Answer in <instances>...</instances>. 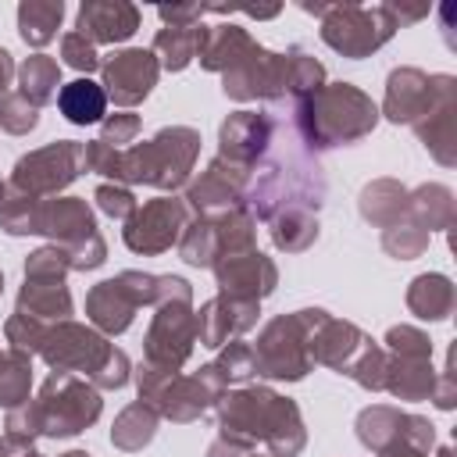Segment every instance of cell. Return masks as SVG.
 Instances as JSON below:
<instances>
[{
	"mask_svg": "<svg viewBox=\"0 0 457 457\" xmlns=\"http://www.w3.org/2000/svg\"><path fill=\"white\" fill-rule=\"evenodd\" d=\"M221 439L253 443L257 436L271 446L275 457H293L303 446V425L289 400L275 396L271 389H239L221 400Z\"/></svg>",
	"mask_w": 457,
	"mask_h": 457,
	"instance_id": "cell-1",
	"label": "cell"
},
{
	"mask_svg": "<svg viewBox=\"0 0 457 457\" xmlns=\"http://www.w3.org/2000/svg\"><path fill=\"white\" fill-rule=\"evenodd\" d=\"M296 121L314 146H336L364 136L375 125V104L350 82H336L328 89L307 93Z\"/></svg>",
	"mask_w": 457,
	"mask_h": 457,
	"instance_id": "cell-2",
	"label": "cell"
},
{
	"mask_svg": "<svg viewBox=\"0 0 457 457\" xmlns=\"http://www.w3.org/2000/svg\"><path fill=\"white\" fill-rule=\"evenodd\" d=\"M325 311H300L293 318H278L264 328L253 368L271 378H303L311 368V332Z\"/></svg>",
	"mask_w": 457,
	"mask_h": 457,
	"instance_id": "cell-3",
	"label": "cell"
},
{
	"mask_svg": "<svg viewBox=\"0 0 457 457\" xmlns=\"http://www.w3.org/2000/svg\"><path fill=\"white\" fill-rule=\"evenodd\" d=\"M393 29H396V14L389 7L332 4L321 14V39L346 57H368L393 36Z\"/></svg>",
	"mask_w": 457,
	"mask_h": 457,
	"instance_id": "cell-4",
	"label": "cell"
},
{
	"mask_svg": "<svg viewBox=\"0 0 457 457\" xmlns=\"http://www.w3.org/2000/svg\"><path fill=\"white\" fill-rule=\"evenodd\" d=\"M36 411L46 436H75L100 414V396L93 386L71 378L68 371H57L46 378Z\"/></svg>",
	"mask_w": 457,
	"mask_h": 457,
	"instance_id": "cell-5",
	"label": "cell"
},
{
	"mask_svg": "<svg viewBox=\"0 0 457 457\" xmlns=\"http://www.w3.org/2000/svg\"><path fill=\"white\" fill-rule=\"evenodd\" d=\"M82 168H86V146H79V143H54V146L36 150V154H29V157H21L14 164L11 189H18L25 196L54 193V189L68 186Z\"/></svg>",
	"mask_w": 457,
	"mask_h": 457,
	"instance_id": "cell-6",
	"label": "cell"
},
{
	"mask_svg": "<svg viewBox=\"0 0 457 457\" xmlns=\"http://www.w3.org/2000/svg\"><path fill=\"white\" fill-rule=\"evenodd\" d=\"M157 300V275H139V271H125L111 282H100L89 293V318L104 328V332H121L132 321V311L139 303Z\"/></svg>",
	"mask_w": 457,
	"mask_h": 457,
	"instance_id": "cell-7",
	"label": "cell"
},
{
	"mask_svg": "<svg viewBox=\"0 0 457 457\" xmlns=\"http://www.w3.org/2000/svg\"><path fill=\"white\" fill-rule=\"evenodd\" d=\"M39 350H43L46 364L57 371H93L96 375L104 368V361L111 357V346L82 325H61L54 332H46Z\"/></svg>",
	"mask_w": 457,
	"mask_h": 457,
	"instance_id": "cell-8",
	"label": "cell"
},
{
	"mask_svg": "<svg viewBox=\"0 0 457 457\" xmlns=\"http://www.w3.org/2000/svg\"><path fill=\"white\" fill-rule=\"evenodd\" d=\"M104 86L114 104H139L157 82V57L150 50H121L111 54L104 64Z\"/></svg>",
	"mask_w": 457,
	"mask_h": 457,
	"instance_id": "cell-9",
	"label": "cell"
},
{
	"mask_svg": "<svg viewBox=\"0 0 457 457\" xmlns=\"http://www.w3.org/2000/svg\"><path fill=\"white\" fill-rule=\"evenodd\" d=\"M186 221V207L179 200H154L143 211H132V221L125 228V243L136 253H157L168 250L179 239V228Z\"/></svg>",
	"mask_w": 457,
	"mask_h": 457,
	"instance_id": "cell-10",
	"label": "cell"
},
{
	"mask_svg": "<svg viewBox=\"0 0 457 457\" xmlns=\"http://www.w3.org/2000/svg\"><path fill=\"white\" fill-rule=\"evenodd\" d=\"M218 286L225 289V296L236 300H261L275 289V268L268 257L246 250L239 253H225V261L218 264Z\"/></svg>",
	"mask_w": 457,
	"mask_h": 457,
	"instance_id": "cell-11",
	"label": "cell"
},
{
	"mask_svg": "<svg viewBox=\"0 0 457 457\" xmlns=\"http://www.w3.org/2000/svg\"><path fill=\"white\" fill-rule=\"evenodd\" d=\"M139 29V11L132 4H82L79 7V32L89 39V43H118V39H129L132 32Z\"/></svg>",
	"mask_w": 457,
	"mask_h": 457,
	"instance_id": "cell-12",
	"label": "cell"
},
{
	"mask_svg": "<svg viewBox=\"0 0 457 457\" xmlns=\"http://www.w3.org/2000/svg\"><path fill=\"white\" fill-rule=\"evenodd\" d=\"M432 93H436V79L421 75L418 68H400V71L389 75L386 114L393 121H418L421 114H428Z\"/></svg>",
	"mask_w": 457,
	"mask_h": 457,
	"instance_id": "cell-13",
	"label": "cell"
},
{
	"mask_svg": "<svg viewBox=\"0 0 457 457\" xmlns=\"http://www.w3.org/2000/svg\"><path fill=\"white\" fill-rule=\"evenodd\" d=\"M257 321V300H236V296H221L204 303L200 318H196V332L207 346H221L228 339V332H243Z\"/></svg>",
	"mask_w": 457,
	"mask_h": 457,
	"instance_id": "cell-14",
	"label": "cell"
},
{
	"mask_svg": "<svg viewBox=\"0 0 457 457\" xmlns=\"http://www.w3.org/2000/svg\"><path fill=\"white\" fill-rule=\"evenodd\" d=\"M268 136H271V121L264 114L239 111L221 125V157H228L232 164H246L268 143Z\"/></svg>",
	"mask_w": 457,
	"mask_h": 457,
	"instance_id": "cell-15",
	"label": "cell"
},
{
	"mask_svg": "<svg viewBox=\"0 0 457 457\" xmlns=\"http://www.w3.org/2000/svg\"><path fill=\"white\" fill-rule=\"evenodd\" d=\"M250 46H253V39L236 25H204L196 57L211 71H228Z\"/></svg>",
	"mask_w": 457,
	"mask_h": 457,
	"instance_id": "cell-16",
	"label": "cell"
},
{
	"mask_svg": "<svg viewBox=\"0 0 457 457\" xmlns=\"http://www.w3.org/2000/svg\"><path fill=\"white\" fill-rule=\"evenodd\" d=\"M36 232H54L61 239H75V246H79L82 239H89L96 232V225L82 200H50V204H39Z\"/></svg>",
	"mask_w": 457,
	"mask_h": 457,
	"instance_id": "cell-17",
	"label": "cell"
},
{
	"mask_svg": "<svg viewBox=\"0 0 457 457\" xmlns=\"http://www.w3.org/2000/svg\"><path fill=\"white\" fill-rule=\"evenodd\" d=\"M239 186H243V168L228 161V171H225V157H218L200 175V182L189 189V204L200 207V211H207V207H228V204H236Z\"/></svg>",
	"mask_w": 457,
	"mask_h": 457,
	"instance_id": "cell-18",
	"label": "cell"
},
{
	"mask_svg": "<svg viewBox=\"0 0 457 457\" xmlns=\"http://www.w3.org/2000/svg\"><path fill=\"white\" fill-rule=\"evenodd\" d=\"M71 311L68 289L61 286V278H25L21 300H18V314L25 318H64Z\"/></svg>",
	"mask_w": 457,
	"mask_h": 457,
	"instance_id": "cell-19",
	"label": "cell"
},
{
	"mask_svg": "<svg viewBox=\"0 0 457 457\" xmlns=\"http://www.w3.org/2000/svg\"><path fill=\"white\" fill-rule=\"evenodd\" d=\"M57 107L61 114L71 121V125H93L104 118V107H107V93L89 82V79H75L68 82L61 93H57Z\"/></svg>",
	"mask_w": 457,
	"mask_h": 457,
	"instance_id": "cell-20",
	"label": "cell"
},
{
	"mask_svg": "<svg viewBox=\"0 0 457 457\" xmlns=\"http://www.w3.org/2000/svg\"><path fill=\"white\" fill-rule=\"evenodd\" d=\"M61 18H64V4L61 0H25L18 7V32H21L25 43L43 46V43L54 39Z\"/></svg>",
	"mask_w": 457,
	"mask_h": 457,
	"instance_id": "cell-21",
	"label": "cell"
},
{
	"mask_svg": "<svg viewBox=\"0 0 457 457\" xmlns=\"http://www.w3.org/2000/svg\"><path fill=\"white\" fill-rule=\"evenodd\" d=\"M200 32H204V25H189V29H161L157 32V39H154V54H161V64L164 68H171V71H179V68H186L193 57H196V50H200Z\"/></svg>",
	"mask_w": 457,
	"mask_h": 457,
	"instance_id": "cell-22",
	"label": "cell"
},
{
	"mask_svg": "<svg viewBox=\"0 0 457 457\" xmlns=\"http://www.w3.org/2000/svg\"><path fill=\"white\" fill-rule=\"evenodd\" d=\"M407 303L418 318H446L450 303H453V289L443 275H421V278H414Z\"/></svg>",
	"mask_w": 457,
	"mask_h": 457,
	"instance_id": "cell-23",
	"label": "cell"
},
{
	"mask_svg": "<svg viewBox=\"0 0 457 457\" xmlns=\"http://www.w3.org/2000/svg\"><path fill=\"white\" fill-rule=\"evenodd\" d=\"M57 82H61V68H57L54 57L36 54V57H29V61L21 64V96H25L32 107L46 104V100L54 96Z\"/></svg>",
	"mask_w": 457,
	"mask_h": 457,
	"instance_id": "cell-24",
	"label": "cell"
},
{
	"mask_svg": "<svg viewBox=\"0 0 457 457\" xmlns=\"http://www.w3.org/2000/svg\"><path fill=\"white\" fill-rule=\"evenodd\" d=\"M154 428H157V414L139 400V403H132V407L121 411V418L111 428V439L121 450H139L143 443L154 439Z\"/></svg>",
	"mask_w": 457,
	"mask_h": 457,
	"instance_id": "cell-25",
	"label": "cell"
},
{
	"mask_svg": "<svg viewBox=\"0 0 457 457\" xmlns=\"http://www.w3.org/2000/svg\"><path fill=\"white\" fill-rule=\"evenodd\" d=\"M318 236V221L307 211H286L271 221V239L282 250H303Z\"/></svg>",
	"mask_w": 457,
	"mask_h": 457,
	"instance_id": "cell-26",
	"label": "cell"
},
{
	"mask_svg": "<svg viewBox=\"0 0 457 457\" xmlns=\"http://www.w3.org/2000/svg\"><path fill=\"white\" fill-rule=\"evenodd\" d=\"M29 382H32V371L21 350H14L11 357H0V403L4 407H18L29 393Z\"/></svg>",
	"mask_w": 457,
	"mask_h": 457,
	"instance_id": "cell-27",
	"label": "cell"
},
{
	"mask_svg": "<svg viewBox=\"0 0 457 457\" xmlns=\"http://www.w3.org/2000/svg\"><path fill=\"white\" fill-rule=\"evenodd\" d=\"M214 250H218V232L211 221H196L186 239H182V257L189 264H211L214 261Z\"/></svg>",
	"mask_w": 457,
	"mask_h": 457,
	"instance_id": "cell-28",
	"label": "cell"
},
{
	"mask_svg": "<svg viewBox=\"0 0 457 457\" xmlns=\"http://www.w3.org/2000/svg\"><path fill=\"white\" fill-rule=\"evenodd\" d=\"M36 107L21 96V93H7L4 100H0V125L7 129V132H29V129H36Z\"/></svg>",
	"mask_w": 457,
	"mask_h": 457,
	"instance_id": "cell-29",
	"label": "cell"
},
{
	"mask_svg": "<svg viewBox=\"0 0 457 457\" xmlns=\"http://www.w3.org/2000/svg\"><path fill=\"white\" fill-rule=\"evenodd\" d=\"M43 432V425H39V411H36V403L29 407H11V414H7V446H29V439L32 436H39Z\"/></svg>",
	"mask_w": 457,
	"mask_h": 457,
	"instance_id": "cell-30",
	"label": "cell"
},
{
	"mask_svg": "<svg viewBox=\"0 0 457 457\" xmlns=\"http://www.w3.org/2000/svg\"><path fill=\"white\" fill-rule=\"evenodd\" d=\"M61 54H64V61H68L71 68H79V71H93V68H100L96 46H93L82 32H68V36L61 39Z\"/></svg>",
	"mask_w": 457,
	"mask_h": 457,
	"instance_id": "cell-31",
	"label": "cell"
},
{
	"mask_svg": "<svg viewBox=\"0 0 457 457\" xmlns=\"http://www.w3.org/2000/svg\"><path fill=\"white\" fill-rule=\"evenodd\" d=\"M214 368L225 375V382H228V378H246V375L257 371V368H253V353H250V346H243V343H228V350L221 353V361H218Z\"/></svg>",
	"mask_w": 457,
	"mask_h": 457,
	"instance_id": "cell-32",
	"label": "cell"
},
{
	"mask_svg": "<svg viewBox=\"0 0 457 457\" xmlns=\"http://www.w3.org/2000/svg\"><path fill=\"white\" fill-rule=\"evenodd\" d=\"M136 129H139V118L136 114H114L107 125H104V132H100V139L96 143H104V146H121V143H129L132 136H136Z\"/></svg>",
	"mask_w": 457,
	"mask_h": 457,
	"instance_id": "cell-33",
	"label": "cell"
},
{
	"mask_svg": "<svg viewBox=\"0 0 457 457\" xmlns=\"http://www.w3.org/2000/svg\"><path fill=\"white\" fill-rule=\"evenodd\" d=\"M96 200H100V207H104L111 218H129V214L136 211L132 193L121 189V186H100V189H96Z\"/></svg>",
	"mask_w": 457,
	"mask_h": 457,
	"instance_id": "cell-34",
	"label": "cell"
},
{
	"mask_svg": "<svg viewBox=\"0 0 457 457\" xmlns=\"http://www.w3.org/2000/svg\"><path fill=\"white\" fill-rule=\"evenodd\" d=\"M93 378H96V386H104V389L125 386V378H129V357H125L121 350H111V357L104 361V368H100Z\"/></svg>",
	"mask_w": 457,
	"mask_h": 457,
	"instance_id": "cell-35",
	"label": "cell"
},
{
	"mask_svg": "<svg viewBox=\"0 0 457 457\" xmlns=\"http://www.w3.org/2000/svg\"><path fill=\"white\" fill-rule=\"evenodd\" d=\"M11 71H14V64H11V54H7V50H0V89L11 82Z\"/></svg>",
	"mask_w": 457,
	"mask_h": 457,
	"instance_id": "cell-36",
	"label": "cell"
},
{
	"mask_svg": "<svg viewBox=\"0 0 457 457\" xmlns=\"http://www.w3.org/2000/svg\"><path fill=\"white\" fill-rule=\"evenodd\" d=\"M64 457H89V453H82V450H71V453H64Z\"/></svg>",
	"mask_w": 457,
	"mask_h": 457,
	"instance_id": "cell-37",
	"label": "cell"
},
{
	"mask_svg": "<svg viewBox=\"0 0 457 457\" xmlns=\"http://www.w3.org/2000/svg\"><path fill=\"white\" fill-rule=\"evenodd\" d=\"M0 457H7V443H0Z\"/></svg>",
	"mask_w": 457,
	"mask_h": 457,
	"instance_id": "cell-38",
	"label": "cell"
},
{
	"mask_svg": "<svg viewBox=\"0 0 457 457\" xmlns=\"http://www.w3.org/2000/svg\"><path fill=\"white\" fill-rule=\"evenodd\" d=\"M25 457H39V453H25Z\"/></svg>",
	"mask_w": 457,
	"mask_h": 457,
	"instance_id": "cell-39",
	"label": "cell"
},
{
	"mask_svg": "<svg viewBox=\"0 0 457 457\" xmlns=\"http://www.w3.org/2000/svg\"><path fill=\"white\" fill-rule=\"evenodd\" d=\"M0 286H4V278H0Z\"/></svg>",
	"mask_w": 457,
	"mask_h": 457,
	"instance_id": "cell-40",
	"label": "cell"
}]
</instances>
